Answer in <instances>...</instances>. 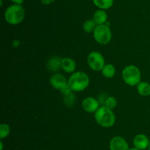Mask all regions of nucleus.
Instances as JSON below:
<instances>
[{"instance_id": "f257e3e1", "label": "nucleus", "mask_w": 150, "mask_h": 150, "mask_svg": "<svg viewBox=\"0 0 150 150\" xmlns=\"http://www.w3.org/2000/svg\"><path fill=\"white\" fill-rule=\"evenodd\" d=\"M90 79L86 73L83 71H75L68 79V85L73 92H81L89 87Z\"/></svg>"}, {"instance_id": "0eeeda50", "label": "nucleus", "mask_w": 150, "mask_h": 150, "mask_svg": "<svg viewBox=\"0 0 150 150\" xmlns=\"http://www.w3.org/2000/svg\"><path fill=\"white\" fill-rule=\"evenodd\" d=\"M109 150H128L129 144L127 141L122 136H114L109 142Z\"/></svg>"}, {"instance_id": "4be33fe9", "label": "nucleus", "mask_w": 150, "mask_h": 150, "mask_svg": "<svg viewBox=\"0 0 150 150\" xmlns=\"http://www.w3.org/2000/svg\"><path fill=\"white\" fill-rule=\"evenodd\" d=\"M0 146H1V148H0V150H3V148H4V145H3L2 140H1V141H0Z\"/></svg>"}, {"instance_id": "dca6fc26", "label": "nucleus", "mask_w": 150, "mask_h": 150, "mask_svg": "<svg viewBox=\"0 0 150 150\" xmlns=\"http://www.w3.org/2000/svg\"><path fill=\"white\" fill-rule=\"evenodd\" d=\"M92 1L97 7L104 10L110 9L114 4V0H92Z\"/></svg>"}, {"instance_id": "aec40b11", "label": "nucleus", "mask_w": 150, "mask_h": 150, "mask_svg": "<svg viewBox=\"0 0 150 150\" xmlns=\"http://www.w3.org/2000/svg\"><path fill=\"white\" fill-rule=\"evenodd\" d=\"M55 0H41V2L42 3L45 5H48V4H51V3H53Z\"/></svg>"}, {"instance_id": "9d476101", "label": "nucleus", "mask_w": 150, "mask_h": 150, "mask_svg": "<svg viewBox=\"0 0 150 150\" xmlns=\"http://www.w3.org/2000/svg\"><path fill=\"white\" fill-rule=\"evenodd\" d=\"M150 140L145 134H137L133 140V146L140 150H145L149 147Z\"/></svg>"}, {"instance_id": "39448f33", "label": "nucleus", "mask_w": 150, "mask_h": 150, "mask_svg": "<svg viewBox=\"0 0 150 150\" xmlns=\"http://www.w3.org/2000/svg\"><path fill=\"white\" fill-rule=\"evenodd\" d=\"M93 38L97 43L101 45H106L109 44L112 39V32L108 24H105L98 25L93 32Z\"/></svg>"}, {"instance_id": "423d86ee", "label": "nucleus", "mask_w": 150, "mask_h": 150, "mask_svg": "<svg viewBox=\"0 0 150 150\" xmlns=\"http://www.w3.org/2000/svg\"><path fill=\"white\" fill-rule=\"evenodd\" d=\"M86 60L89 67L95 71H101L105 65L103 55L98 51H92L89 52Z\"/></svg>"}, {"instance_id": "4468645a", "label": "nucleus", "mask_w": 150, "mask_h": 150, "mask_svg": "<svg viewBox=\"0 0 150 150\" xmlns=\"http://www.w3.org/2000/svg\"><path fill=\"white\" fill-rule=\"evenodd\" d=\"M137 92L142 96H150V83L141 81L137 85Z\"/></svg>"}, {"instance_id": "5701e85b", "label": "nucleus", "mask_w": 150, "mask_h": 150, "mask_svg": "<svg viewBox=\"0 0 150 150\" xmlns=\"http://www.w3.org/2000/svg\"><path fill=\"white\" fill-rule=\"evenodd\" d=\"M128 150H140V149H137V148H136V147H131V148H129V149Z\"/></svg>"}, {"instance_id": "a211bd4d", "label": "nucleus", "mask_w": 150, "mask_h": 150, "mask_svg": "<svg viewBox=\"0 0 150 150\" xmlns=\"http://www.w3.org/2000/svg\"><path fill=\"white\" fill-rule=\"evenodd\" d=\"M10 133V127L7 124L1 123L0 124V139L3 140L7 138Z\"/></svg>"}, {"instance_id": "7ed1b4c3", "label": "nucleus", "mask_w": 150, "mask_h": 150, "mask_svg": "<svg viewBox=\"0 0 150 150\" xmlns=\"http://www.w3.org/2000/svg\"><path fill=\"white\" fill-rule=\"evenodd\" d=\"M4 20L11 25H18L25 18V10L20 4H12L6 9L4 14Z\"/></svg>"}, {"instance_id": "9b49d317", "label": "nucleus", "mask_w": 150, "mask_h": 150, "mask_svg": "<svg viewBox=\"0 0 150 150\" xmlns=\"http://www.w3.org/2000/svg\"><path fill=\"white\" fill-rule=\"evenodd\" d=\"M76 62L70 57H64L62 59L61 68L66 73H74L76 69Z\"/></svg>"}, {"instance_id": "6e6552de", "label": "nucleus", "mask_w": 150, "mask_h": 150, "mask_svg": "<svg viewBox=\"0 0 150 150\" xmlns=\"http://www.w3.org/2000/svg\"><path fill=\"white\" fill-rule=\"evenodd\" d=\"M49 82L53 88L59 91H62L63 88L68 86V79L60 74H56L51 76Z\"/></svg>"}, {"instance_id": "2eb2a0df", "label": "nucleus", "mask_w": 150, "mask_h": 150, "mask_svg": "<svg viewBox=\"0 0 150 150\" xmlns=\"http://www.w3.org/2000/svg\"><path fill=\"white\" fill-rule=\"evenodd\" d=\"M62 59L59 57H54L48 60L47 63V67L50 71H56L58 70L59 68H61Z\"/></svg>"}, {"instance_id": "b1692460", "label": "nucleus", "mask_w": 150, "mask_h": 150, "mask_svg": "<svg viewBox=\"0 0 150 150\" xmlns=\"http://www.w3.org/2000/svg\"><path fill=\"white\" fill-rule=\"evenodd\" d=\"M148 149L150 150V141H149V147H148Z\"/></svg>"}, {"instance_id": "6ab92c4d", "label": "nucleus", "mask_w": 150, "mask_h": 150, "mask_svg": "<svg viewBox=\"0 0 150 150\" xmlns=\"http://www.w3.org/2000/svg\"><path fill=\"white\" fill-rule=\"evenodd\" d=\"M105 106L108 108L113 110L117 106V100L114 96H108L105 101Z\"/></svg>"}, {"instance_id": "ddd939ff", "label": "nucleus", "mask_w": 150, "mask_h": 150, "mask_svg": "<svg viewBox=\"0 0 150 150\" xmlns=\"http://www.w3.org/2000/svg\"><path fill=\"white\" fill-rule=\"evenodd\" d=\"M103 76L104 77L107 78V79H111L113 78L116 74V68L111 63H108L104 66L103 68L102 71H101Z\"/></svg>"}, {"instance_id": "20e7f679", "label": "nucleus", "mask_w": 150, "mask_h": 150, "mask_svg": "<svg viewBox=\"0 0 150 150\" xmlns=\"http://www.w3.org/2000/svg\"><path fill=\"white\" fill-rule=\"evenodd\" d=\"M122 77L125 83L130 86H137L142 81L141 70L134 65H129L125 67L122 71Z\"/></svg>"}, {"instance_id": "1a4fd4ad", "label": "nucleus", "mask_w": 150, "mask_h": 150, "mask_svg": "<svg viewBox=\"0 0 150 150\" xmlns=\"http://www.w3.org/2000/svg\"><path fill=\"white\" fill-rule=\"evenodd\" d=\"M83 110L86 113H95L100 107L99 101L92 96H88L83 99L81 103Z\"/></svg>"}, {"instance_id": "f3484780", "label": "nucleus", "mask_w": 150, "mask_h": 150, "mask_svg": "<svg viewBox=\"0 0 150 150\" xmlns=\"http://www.w3.org/2000/svg\"><path fill=\"white\" fill-rule=\"evenodd\" d=\"M98 24L95 23V21L92 20H86L85 21L83 24V29L86 33H93L95 28L97 27Z\"/></svg>"}, {"instance_id": "412c9836", "label": "nucleus", "mask_w": 150, "mask_h": 150, "mask_svg": "<svg viewBox=\"0 0 150 150\" xmlns=\"http://www.w3.org/2000/svg\"><path fill=\"white\" fill-rule=\"evenodd\" d=\"M11 1L15 4H20V5H21L23 3V1H24V0H11Z\"/></svg>"}, {"instance_id": "f8f14e48", "label": "nucleus", "mask_w": 150, "mask_h": 150, "mask_svg": "<svg viewBox=\"0 0 150 150\" xmlns=\"http://www.w3.org/2000/svg\"><path fill=\"white\" fill-rule=\"evenodd\" d=\"M93 20L95 21V23L98 25H102L106 24L108 21V14L104 10H96L94 13Z\"/></svg>"}, {"instance_id": "f03ea898", "label": "nucleus", "mask_w": 150, "mask_h": 150, "mask_svg": "<svg viewBox=\"0 0 150 150\" xmlns=\"http://www.w3.org/2000/svg\"><path fill=\"white\" fill-rule=\"evenodd\" d=\"M95 120L99 126L104 128L111 127L116 121V116L112 110L107 107L101 106L95 113Z\"/></svg>"}]
</instances>
